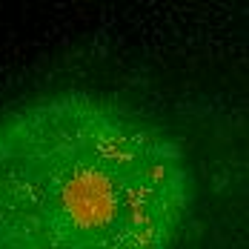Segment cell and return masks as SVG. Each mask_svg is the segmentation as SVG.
Instances as JSON below:
<instances>
[{
  "label": "cell",
  "mask_w": 249,
  "mask_h": 249,
  "mask_svg": "<svg viewBox=\"0 0 249 249\" xmlns=\"http://www.w3.org/2000/svg\"><path fill=\"white\" fill-rule=\"evenodd\" d=\"M189 206L180 143L92 89L0 112V249H172Z\"/></svg>",
  "instance_id": "obj_1"
}]
</instances>
